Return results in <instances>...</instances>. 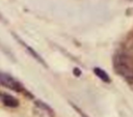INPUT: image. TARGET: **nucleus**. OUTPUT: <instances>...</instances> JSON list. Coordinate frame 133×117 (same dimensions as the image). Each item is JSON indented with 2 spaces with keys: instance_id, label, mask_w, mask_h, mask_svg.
<instances>
[{
  "instance_id": "20e7f679",
  "label": "nucleus",
  "mask_w": 133,
  "mask_h": 117,
  "mask_svg": "<svg viewBox=\"0 0 133 117\" xmlns=\"http://www.w3.org/2000/svg\"><path fill=\"white\" fill-rule=\"evenodd\" d=\"M34 105L39 117H54V111L46 103L42 100H35Z\"/></svg>"
},
{
  "instance_id": "f8f14e48",
  "label": "nucleus",
  "mask_w": 133,
  "mask_h": 117,
  "mask_svg": "<svg viewBox=\"0 0 133 117\" xmlns=\"http://www.w3.org/2000/svg\"><path fill=\"white\" fill-rule=\"evenodd\" d=\"M130 1H133V0H130Z\"/></svg>"
},
{
  "instance_id": "6e6552de",
  "label": "nucleus",
  "mask_w": 133,
  "mask_h": 117,
  "mask_svg": "<svg viewBox=\"0 0 133 117\" xmlns=\"http://www.w3.org/2000/svg\"><path fill=\"white\" fill-rule=\"evenodd\" d=\"M0 50H1V51H2V52H3L7 57H9L10 59H14V60H15L14 55L11 54V52H10V51H9V50H8V49H7V48H6L2 42H1V41H0Z\"/></svg>"
},
{
  "instance_id": "f03ea898",
  "label": "nucleus",
  "mask_w": 133,
  "mask_h": 117,
  "mask_svg": "<svg viewBox=\"0 0 133 117\" xmlns=\"http://www.w3.org/2000/svg\"><path fill=\"white\" fill-rule=\"evenodd\" d=\"M0 85L10 89V90H14L16 92H22V93H25L26 95H28L29 97H32V95L24 88V86L18 81L16 80L14 77H11L10 75L8 74H5V72H0Z\"/></svg>"
},
{
  "instance_id": "39448f33",
  "label": "nucleus",
  "mask_w": 133,
  "mask_h": 117,
  "mask_svg": "<svg viewBox=\"0 0 133 117\" xmlns=\"http://www.w3.org/2000/svg\"><path fill=\"white\" fill-rule=\"evenodd\" d=\"M0 101L8 108L19 107V100L15 96H12L8 93H5V92H0Z\"/></svg>"
},
{
  "instance_id": "423d86ee",
  "label": "nucleus",
  "mask_w": 133,
  "mask_h": 117,
  "mask_svg": "<svg viewBox=\"0 0 133 117\" xmlns=\"http://www.w3.org/2000/svg\"><path fill=\"white\" fill-rule=\"evenodd\" d=\"M94 72H95V75H96L100 80H102L104 83H109V82H110V78H109L108 74H107L104 69H102V68H100V67H95V68H94Z\"/></svg>"
},
{
  "instance_id": "7ed1b4c3",
  "label": "nucleus",
  "mask_w": 133,
  "mask_h": 117,
  "mask_svg": "<svg viewBox=\"0 0 133 117\" xmlns=\"http://www.w3.org/2000/svg\"><path fill=\"white\" fill-rule=\"evenodd\" d=\"M11 35H12V36L15 37V39H16V40H17V41H18V42H19V43H20V45H21V46H22V47L27 51V53H28L32 58H34V59H35L38 63H41L43 66L48 67V65H47V63L45 62V60L43 59V57H42V56H41V55H39V54H38L34 49H32L31 47H29V46H28V45H27V43H26V42H25V41H24V40H23V39H22L18 34H16L15 32H11Z\"/></svg>"
},
{
  "instance_id": "0eeeda50",
  "label": "nucleus",
  "mask_w": 133,
  "mask_h": 117,
  "mask_svg": "<svg viewBox=\"0 0 133 117\" xmlns=\"http://www.w3.org/2000/svg\"><path fill=\"white\" fill-rule=\"evenodd\" d=\"M131 62H133V39L132 40H129L126 46H125V50H124V53H123Z\"/></svg>"
},
{
  "instance_id": "9b49d317",
  "label": "nucleus",
  "mask_w": 133,
  "mask_h": 117,
  "mask_svg": "<svg viewBox=\"0 0 133 117\" xmlns=\"http://www.w3.org/2000/svg\"><path fill=\"white\" fill-rule=\"evenodd\" d=\"M73 72H74V75H76L77 77H79L80 75H81V71H80V69L79 68H74V70H73Z\"/></svg>"
},
{
  "instance_id": "9d476101",
  "label": "nucleus",
  "mask_w": 133,
  "mask_h": 117,
  "mask_svg": "<svg viewBox=\"0 0 133 117\" xmlns=\"http://www.w3.org/2000/svg\"><path fill=\"white\" fill-rule=\"evenodd\" d=\"M0 22H1V23H4V24H7V23H8V22H7V20H6V18L2 14V12H1V11H0Z\"/></svg>"
},
{
  "instance_id": "1a4fd4ad",
  "label": "nucleus",
  "mask_w": 133,
  "mask_h": 117,
  "mask_svg": "<svg viewBox=\"0 0 133 117\" xmlns=\"http://www.w3.org/2000/svg\"><path fill=\"white\" fill-rule=\"evenodd\" d=\"M71 106H72V107H73V108H74V109H75V110L78 112V114H79L81 117H88V116H87V115H86V114H85V113H84L82 110H80V109H79V108H78L76 105H74L73 103H71Z\"/></svg>"
},
{
  "instance_id": "f257e3e1",
  "label": "nucleus",
  "mask_w": 133,
  "mask_h": 117,
  "mask_svg": "<svg viewBox=\"0 0 133 117\" xmlns=\"http://www.w3.org/2000/svg\"><path fill=\"white\" fill-rule=\"evenodd\" d=\"M114 71L124 78L128 83L133 84V66L131 65V61L122 53L117 54L113 60Z\"/></svg>"
}]
</instances>
